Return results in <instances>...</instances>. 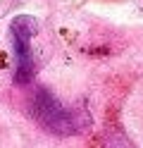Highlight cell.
Wrapping results in <instances>:
<instances>
[{
  "instance_id": "6da1fadb",
  "label": "cell",
  "mask_w": 143,
  "mask_h": 148,
  "mask_svg": "<svg viewBox=\"0 0 143 148\" xmlns=\"http://www.w3.org/2000/svg\"><path fill=\"white\" fill-rule=\"evenodd\" d=\"M29 112L38 127H43L48 134H55V136H76L91 122V117L83 108L64 105L45 86H38L34 96L29 98Z\"/></svg>"
},
{
  "instance_id": "7a4b0ae2",
  "label": "cell",
  "mask_w": 143,
  "mask_h": 148,
  "mask_svg": "<svg viewBox=\"0 0 143 148\" xmlns=\"http://www.w3.org/2000/svg\"><path fill=\"white\" fill-rule=\"evenodd\" d=\"M38 34V22L31 14H17L10 22V38H12V53H14V84L26 86L34 81L36 62L31 53V41Z\"/></svg>"
}]
</instances>
